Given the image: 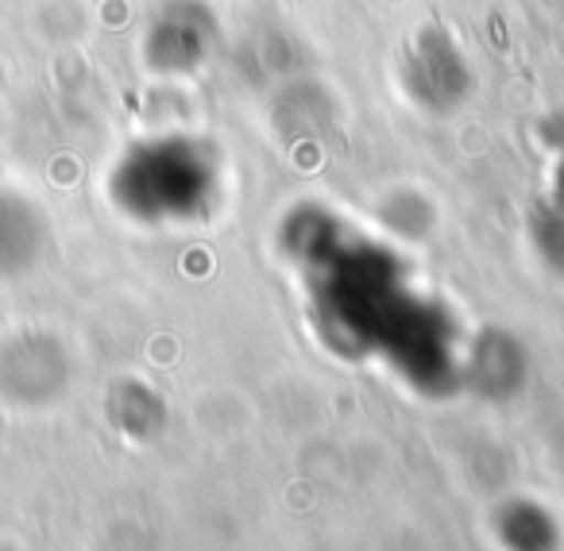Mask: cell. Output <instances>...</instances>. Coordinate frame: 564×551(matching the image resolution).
I'll list each match as a JSON object with an SVG mask.
<instances>
[{
  "mask_svg": "<svg viewBox=\"0 0 564 551\" xmlns=\"http://www.w3.org/2000/svg\"><path fill=\"white\" fill-rule=\"evenodd\" d=\"M556 201L564 209V158H561V170H556Z\"/></svg>",
  "mask_w": 564,
  "mask_h": 551,
  "instance_id": "3",
  "label": "cell"
},
{
  "mask_svg": "<svg viewBox=\"0 0 564 551\" xmlns=\"http://www.w3.org/2000/svg\"><path fill=\"white\" fill-rule=\"evenodd\" d=\"M217 43V20L202 9V4H186V16L171 20V47H166V66L182 70V66H197L209 47Z\"/></svg>",
  "mask_w": 564,
  "mask_h": 551,
  "instance_id": "2",
  "label": "cell"
},
{
  "mask_svg": "<svg viewBox=\"0 0 564 551\" xmlns=\"http://www.w3.org/2000/svg\"><path fill=\"white\" fill-rule=\"evenodd\" d=\"M402 89L410 104H417L430 117L460 109L476 89V70L460 43L441 27H425L414 35L406 58H402Z\"/></svg>",
  "mask_w": 564,
  "mask_h": 551,
  "instance_id": "1",
  "label": "cell"
}]
</instances>
